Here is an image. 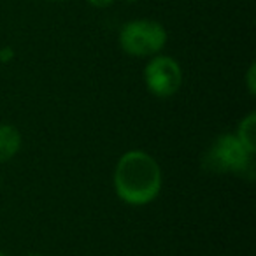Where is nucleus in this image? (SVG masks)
<instances>
[{
  "label": "nucleus",
  "instance_id": "nucleus-8",
  "mask_svg": "<svg viewBox=\"0 0 256 256\" xmlns=\"http://www.w3.org/2000/svg\"><path fill=\"white\" fill-rule=\"evenodd\" d=\"M112 2H114V0H88V4H92L93 8H98V9L109 8Z\"/></svg>",
  "mask_w": 256,
  "mask_h": 256
},
{
  "label": "nucleus",
  "instance_id": "nucleus-4",
  "mask_svg": "<svg viewBox=\"0 0 256 256\" xmlns=\"http://www.w3.org/2000/svg\"><path fill=\"white\" fill-rule=\"evenodd\" d=\"M144 82L151 95L158 98H168L181 88L182 68L172 56L154 54L144 68Z\"/></svg>",
  "mask_w": 256,
  "mask_h": 256
},
{
  "label": "nucleus",
  "instance_id": "nucleus-2",
  "mask_svg": "<svg viewBox=\"0 0 256 256\" xmlns=\"http://www.w3.org/2000/svg\"><path fill=\"white\" fill-rule=\"evenodd\" d=\"M167 44V30L154 20H132L120 30V46L130 56L146 58L160 54Z\"/></svg>",
  "mask_w": 256,
  "mask_h": 256
},
{
  "label": "nucleus",
  "instance_id": "nucleus-9",
  "mask_svg": "<svg viewBox=\"0 0 256 256\" xmlns=\"http://www.w3.org/2000/svg\"><path fill=\"white\" fill-rule=\"evenodd\" d=\"M26 256H40V254H37V252H30V254H26Z\"/></svg>",
  "mask_w": 256,
  "mask_h": 256
},
{
  "label": "nucleus",
  "instance_id": "nucleus-1",
  "mask_svg": "<svg viewBox=\"0 0 256 256\" xmlns=\"http://www.w3.org/2000/svg\"><path fill=\"white\" fill-rule=\"evenodd\" d=\"M114 192L128 206H148L162 192V167L150 153L132 150L121 154L112 176Z\"/></svg>",
  "mask_w": 256,
  "mask_h": 256
},
{
  "label": "nucleus",
  "instance_id": "nucleus-12",
  "mask_svg": "<svg viewBox=\"0 0 256 256\" xmlns=\"http://www.w3.org/2000/svg\"><path fill=\"white\" fill-rule=\"evenodd\" d=\"M50 2H60V0H50Z\"/></svg>",
  "mask_w": 256,
  "mask_h": 256
},
{
  "label": "nucleus",
  "instance_id": "nucleus-3",
  "mask_svg": "<svg viewBox=\"0 0 256 256\" xmlns=\"http://www.w3.org/2000/svg\"><path fill=\"white\" fill-rule=\"evenodd\" d=\"M248 148L235 137V134H223L212 142L204 158V167L214 174H246L251 167Z\"/></svg>",
  "mask_w": 256,
  "mask_h": 256
},
{
  "label": "nucleus",
  "instance_id": "nucleus-11",
  "mask_svg": "<svg viewBox=\"0 0 256 256\" xmlns=\"http://www.w3.org/2000/svg\"><path fill=\"white\" fill-rule=\"evenodd\" d=\"M126 2H139V0H126Z\"/></svg>",
  "mask_w": 256,
  "mask_h": 256
},
{
  "label": "nucleus",
  "instance_id": "nucleus-7",
  "mask_svg": "<svg viewBox=\"0 0 256 256\" xmlns=\"http://www.w3.org/2000/svg\"><path fill=\"white\" fill-rule=\"evenodd\" d=\"M246 79H248V90H249V93H251V95H254V93H256V65L254 64H251V67H249Z\"/></svg>",
  "mask_w": 256,
  "mask_h": 256
},
{
  "label": "nucleus",
  "instance_id": "nucleus-10",
  "mask_svg": "<svg viewBox=\"0 0 256 256\" xmlns=\"http://www.w3.org/2000/svg\"><path fill=\"white\" fill-rule=\"evenodd\" d=\"M0 256H8V254H6V252H2V251H0Z\"/></svg>",
  "mask_w": 256,
  "mask_h": 256
},
{
  "label": "nucleus",
  "instance_id": "nucleus-6",
  "mask_svg": "<svg viewBox=\"0 0 256 256\" xmlns=\"http://www.w3.org/2000/svg\"><path fill=\"white\" fill-rule=\"evenodd\" d=\"M256 112H249L242 121L238 123L235 137L248 148L249 153H256Z\"/></svg>",
  "mask_w": 256,
  "mask_h": 256
},
{
  "label": "nucleus",
  "instance_id": "nucleus-5",
  "mask_svg": "<svg viewBox=\"0 0 256 256\" xmlns=\"http://www.w3.org/2000/svg\"><path fill=\"white\" fill-rule=\"evenodd\" d=\"M22 150V134L12 124L0 123V164H8Z\"/></svg>",
  "mask_w": 256,
  "mask_h": 256
}]
</instances>
